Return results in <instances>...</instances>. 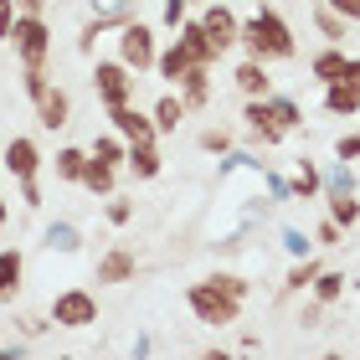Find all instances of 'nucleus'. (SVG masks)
Wrapping results in <instances>:
<instances>
[{
    "label": "nucleus",
    "instance_id": "c9c22d12",
    "mask_svg": "<svg viewBox=\"0 0 360 360\" xmlns=\"http://www.w3.org/2000/svg\"><path fill=\"white\" fill-rule=\"evenodd\" d=\"M103 31H113V21H103V15H93V21L83 26V37H77V52H93V46H98V37H103Z\"/></svg>",
    "mask_w": 360,
    "mask_h": 360
},
{
    "label": "nucleus",
    "instance_id": "49530a36",
    "mask_svg": "<svg viewBox=\"0 0 360 360\" xmlns=\"http://www.w3.org/2000/svg\"><path fill=\"white\" fill-rule=\"evenodd\" d=\"M21 201H26V211H41V186L37 180H21Z\"/></svg>",
    "mask_w": 360,
    "mask_h": 360
},
{
    "label": "nucleus",
    "instance_id": "7c9ffc66",
    "mask_svg": "<svg viewBox=\"0 0 360 360\" xmlns=\"http://www.w3.org/2000/svg\"><path fill=\"white\" fill-rule=\"evenodd\" d=\"M330 201V217L340 221V232H350V226L360 221V201H355V191H345V195H324Z\"/></svg>",
    "mask_w": 360,
    "mask_h": 360
},
{
    "label": "nucleus",
    "instance_id": "bb28decb",
    "mask_svg": "<svg viewBox=\"0 0 360 360\" xmlns=\"http://www.w3.org/2000/svg\"><path fill=\"white\" fill-rule=\"evenodd\" d=\"M268 108H273V119L283 124V134H293V129L304 124V108H299V98H288V93H268Z\"/></svg>",
    "mask_w": 360,
    "mask_h": 360
},
{
    "label": "nucleus",
    "instance_id": "412c9836",
    "mask_svg": "<svg viewBox=\"0 0 360 360\" xmlns=\"http://www.w3.org/2000/svg\"><path fill=\"white\" fill-rule=\"evenodd\" d=\"M124 155H129V139L119 134V129L93 134V144H88V160H98V165H113V170H124Z\"/></svg>",
    "mask_w": 360,
    "mask_h": 360
},
{
    "label": "nucleus",
    "instance_id": "6e6552de",
    "mask_svg": "<svg viewBox=\"0 0 360 360\" xmlns=\"http://www.w3.org/2000/svg\"><path fill=\"white\" fill-rule=\"evenodd\" d=\"M108 129H119V134H124L129 144H155V139H160L155 119H150L144 108H134V103H119V108H108Z\"/></svg>",
    "mask_w": 360,
    "mask_h": 360
},
{
    "label": "nucleus",
    "instance_id": "39448f33",
    "mask_svg": "<svg viewBox=\"0 0 360 360\" xmlns=\"http://www.w3.org/2000/svg\"><path fill=\"white\" fill-rule=\"evenodd\" d=\"M119 57L129 62L134 72H155V57H160V41H155V31L144 26V21H129L119 26Z\"/></svg>",
    "mask_w": 360,
    "mask_h": 360
},
{
    "label": "nucleus",
    "instance_id": "a211bd4d",
    "mask_svg": "<svg viewBox=\"0 0 360 360\" xmlns=\"http://www.w3.org/2000/svg\"><path fill=\"white\" fill-rule=\"evenodd\" d=\"M175 31H180V37H175V41H180V46H186V52H191L195 62H217V57H221V52H217V46H211V37H206V31H201V15H186V21H180Z\"/></svg>",
    "mask_w": 360,
    "mask_h": 360
},
{
    "label": "nucleus",
    "instance_id": "c756f323",
    "mask_svg": "<svg viewBox=\"0 0 360 360\" xmlns=\"http://www.w3.org/2000/svg\"><path fill=\"white\" fill-rule=\"evenodd\" d=\"M309 288H314V299H319V304H335V299H345V273L319 268V278H314Z\"/></svg>",
    "mask_w": 360,
    "mask_h": 360
},
{
    "label": "nucleus",
    "instance_id": "4c0bfd02",
    "mask_svg": "<svg viewBox=\"0 0 360 360\" xmlns=\"http://www.w3.org/2000/svg\"><path fill=\"white\" fill-rule=\"evenodd\" d=\"M186 11H191V0H165V6H160V26L175 31L180 21H186Z\"/></svg>",
    "mask_w": 360,
    "mask_h": 360
},
{
    "label": "nucleus",
    "instance_id": "5701e85b",
    "mask_svg": "<svg viewBox=\"0 0 360 360\" xmlns=\"http://www.w3.org/2000/svg\"><path fill=\"white\" fill-rule=\"evenodd\" d=\"M314 31H319V37L330 41V46H345V37H350V21H345V15H340L335 6L314 0Z\"/></svg>",
    "mask_w": 360,
    "mask_h": 360
},
{
    "label": "nucleus",
    "instance_id": "37998d69",
    "mask_svg": "<svg viewBox=\"0 0 360 360\" xmlns=\"http://www.w3.org/2000/svg\"><path fill=\"white\" fill-rule=\"evenodd\" d=\"M335 155H340V160H360V129H355V134H345V139L335 144Z\"/></svg>",
    "mask_w": 360,
    "mask_h": 360
},
{
    "label": "nucleus",
    "instance_id": "7ed1b4c3",
    "mask_svg": "<svg viewBox=\"0 0 360 360\" xmlns=\"http://www.w3.org/2000/svg\"><path fill=\"white\" fill-rule=\"evenodd\" d=\"M11 46H15V57H21V68H46V57H52V26H46V15H21L15 11Z\"/></svg>",
    "mask_w": 360,
    "mask_h": 360
},
{
    "label": "nucleus",
    "instance_id": "393cba45",
    "mask_svg": "<svg viewBox=\"0 0 360 360\" xmlns=\"http://www.w3.org/2000/svg\"><path fill=\"white\" fill-rule=\"evenodd\" d=\"M41 242H46V252H77L83 248V226L77 221H52Z\"/></svg>",
    "mask_w": 360,
    "mask_h": 360
},
{
    "label": "nucleus",
    "instance_id": "58836bf2",
    "mask_svg": "<svg viewBox=\"0 0 360 360\" xmlns=\"http://www.w3.org/2000/svg\"><path fill=\"white\" fill-rule=\"evenodd\" d=\"M314 242H319V248H340V221L324 217V221L314 226Z\"/></svg>",
    "mask_w": 360,
    "mask_h": 360
},
{
    "label": "nucleus",
    "instance_id": "a19ab883",
    "mask_svg": "<svg viewBox=\"0 0 360 360\" xmlns=\"http://www.w3.org/2000/svg\"><path fill=\"white\" fill-rule=\"evenodd\" d=\"M263 180H268V195H273V201H293V186H288L283 175H273V170H263Z\"/></svg>",
    "mask_w": 360,
    "mask_h": 360
},
{
    "label": "nucleus",
    "instance_id": "9b49d317",
    "mask_svg": "<svg viewBox=\"0 0 360 360\" xmlns=\"http://www.w3.org/2000/svg\"><path fill=\"white\" fill-rule=\"evenodd\" d=\"M309 72L319 83H340V77H360V57H345L340 46H324V52L309 57Z\"/></svg>",
    "mask_w": 360,
    "mask_h": 360
},
{
    "label": "nucleus",
    "instance_id": "423d86ee",
    "mask_svg": "<svg viewBox=\"0 0 360 360\" xmlns=\"http://www.w3.org/2000/svg\"><path fill=\"white\" fill-rule=\"evenodd\" d=\"M52 324L57 330H88V324H98V299L88 288H62L52 299Z\"/></svg>",
    "mask_w": 360,
    "mask_h": 360
},
{
    "label": "nucleus",
    "instance_id": "09e8293b",
    "mask_svg": "<svg viewBox=\"0 0 360 360\" xmlns=\"http://www.w3.org/2000/svg\"><path fill=\"white\" fill-rule=\"evenodd\" d=\"M46 324H52V319H21V330H26L31 340H37V335H46Z\"/></svg>",
    "mask_w": 360,
    "mask_h": 360
},
{
    "label": "nucleus",
    "instance_id": "9d476101",
    "mask_svg": "<svg viewBox=\"0 0 360 360\" xmlns=\"http://www.w3.org/2000/svg\"><path fill=\"white\" fill-rule=\"evenodd\" d=\"M0 165H6L15 180H37V175H41V150H37V139H31V134H15L6 150H0Z\"/></svg>",
    "mask_w": 360,
    "mask_h": 360
},
{
    "label": "nucleus",
    "instance_id": "ea45409f",
    "mask_svg": "<svg viewBox=\"0 0 360 360\" xmlns=\"http://www.w3.org/2000/svg\"><path fill=\"white\" fill-rule=\"evenodd\" d=\"M46 83H52V77H46V68H26V72H21V88H26V98H37Z\"/></svg>",
    "mask_w": 360,
    "mask_h": 360
},
{
    "label": "nucleus",
    "instance_id": "8fccbe9b",
    "mask_svg": "<svg viewBox=\"0 0 360 360\" xmlns=\"http://www.w3.org/2000/svg\"><path fill=\"white\" fill-rule=\"evenodd\" d=\"M6 217H11V211H6V195H0V226H6Z\"/></svg>",
    "mask_w": 360,
    "mask_h": 360
},
{
    "label": "nucleus",
    "instance_id": "ddd939ff",
    "mask_svg": "<svg viewBox=\"0 0 360 360\" xmlns=\"http://www.w3.org/2000/svg\"><path fill=\"white\" fill-rule=\"evenodd\" d=\"M134 273H139V252H134V248H124V242L98 257V283H129Z\"/></svg>",
    "mask_w": 360,
    "mask_h": 360
},
{
    "label": "nucleus",
    "instance_id": "79ce46f5",
    "mask_svg": "<svg viewBox=\"0 0 360 360\" xmlns=\"http://www.w3.org/2000/svg\"><path fill=\"white\" fill-rule=\"evenodd\" d=\"M324 309H330V304H304V314H299V324H304V330H319V324H324Z\"/></svg>",
    "mask_w": 360,
    "mask_h": 360
},
{
    "label": "nucleus",
    "instance_id": "4468645a",
    "mask_svg": "<svg viewBox=\"0 0 360 360\" xmlns=\"http://www.w3.org/2000/svg\"><path fill=\"white\" fill-rule=\"evenodd\" d=\"M324 113H335V119H350V113H360V77L324 83Z\"/></svg>",
    "mask_w": 360,
    "mask_h": 360
},
{
    "label": "nucleus",
    "instance_id": "f8f14e48",
    "mask_svg": "<svg viewBox=\"0 0 360 360\" xmlns=\"http://www.w3.org/2000/svg\"><path fill=\"white\" fill-rule=\"evenodd\" d=\"M242 119H248V134L257 144H283V124L273 119L268 98H248V108H242Z\"/></svg>",
    "mask_w": 360,
    "mask_h": 360
},
{
    "label": "nucleus",
    "instance_id": "72a5a7b5",
    "mask_svg": "<svg viewBox=\"0 0 360 360\" xmlns=\"http://www.w3.org/2000/svg\"><path fill=\"white\" fill-rule=\"evenodd\" d=\"M309 248H314V237H309V232L283 226V252H288V257H309Z\"/></svg>",
    "mask_w": 360,
    "mask_h": 360
},
{
    "label": "nucleus",
    "instance_id": "0eeeda50",
    "mask_svg": "<svg viewBox=\"0 0 360 360\" xmlns=\"http://www.w3.org/2000/svg\"><path fill=\"white\" fill-rule=\"evenodd\" d=\"M201 31L211 37V46H217V52H232L242 21H237L232 6H221V0H206V6H201Z\"/></svg>",
    "mask_w": 360,
    "mask_h": 360
},
{
    "label": "nucleus",
    "instance_id": "c85d7f7f",
    "mask_svg": "<svg viewBox=\"0 0 360 360\" xmlns=\"http://www.w3.org/2000/svg\"><path fill=\"white\" fill-rule=\"evenodd\" d=\"M83 186H88L93 195H103V201H108V195H113V186H119V170H113V165H98V160H88Z\"/></svg>",
    "mask_w": 360,
    "mask_h": 360
},
{
    "label": "nucleus",
    "instance_id": "f257e3e1",
    "mask_svg": "<svg viewBox=\"0 0 360 360\" xmlns=\"http://www.w3.org/2000/svg\"><path fill=\"white\" fill-rule=\"evenodd\" d=\"M248 293H252V283H248L242 273H211V278H201V283L186 288V304H191V314L201 319V324H211V330H226V324L242 319Z\"/></svg>",
    "mask_w": 360,
    "mask_h": 360
},
{
    "label": "nucleus",
    "instance_id": "f3484780",
    "mask_svg": "<svg viewBox=\"0 0 360 360\" xmlns=\"http://www.w3.org/2000/svg\"><path fill=\"white\" fill-rule=\"evenodd\" d=\"M21 278H26V257H21V248H0V304H15V293H21Z\"/></svg>",
    "mask_w": 360,
    "mask_h": 360
},
{
    "label": "nucleus",
    "instance_id": "cd10ccee",
    "mask_svg": "<svg viewBox=\"0 0 360 360\" xmlns=\"http://www.w3.org/2000/svg\"><path fill=\"white\" fill-rule=\"evenodd\" d=\"M319 257H293V268H288V278H283V293H304L309 283L319 278Z\"/></svg>",
    "mask_w": 360,
    "mask_h": 360
},
{
    "label": "nucleus",
    "instance_id": "20e7f679",
    "mask_svg": "<svg viewBox=\"0 0 360 360\" xmlns=\"http://www.w3.org/2000/svg\"><path fill=\"white\" fill-rule=\"evenodd\" d=\"M93 93L103 108H119V103H134V68L124 57H98L93 62Z\"/></svg>",
    "mask_w": 360,
    "mask_h": 360
},
{
    "label": "nucleus",
    "instance_id": "e433bc0d",
    "mask_svg": "<svg viewBox=\"0 0 360 360\" xmlns=\"http://www.w3.org/2000/svg\"><path fill=\"white\" fill-rule=\"evenodd\" d=\"M103 217L113 226H124V221H134V201H124V195H108V206H103Z\"/></svg>",
    "mask_w": 360,
    "mask_h": 360
},
{
    "label": "nucleus",
    "instance_id": "2eb2a0df",
    "mask_svg": "<svg viewBox=\"0 0 360 360\" xmlns=\"http://www.w3.org/2000/svg\"><path fill=\"white\" fill-rule=\"evenodd\" d=\"M232 88H237L242 98H268V93H273L268 62H257V57H248V62H242V68L232 72Z\"/></svg>",
    "mask_w": 360,
    "mask_h": 360
},
{
    "label": "nucleus",
    "instance_id": "aec40b11",
    "mask_svg": "<svg viewBox=\"0 0 360 360\" xmlns=\"http://www.w3.org/2000/svg\"><path fill=\"white\" fill-rule=\"evenodd\" d=\"M191 68H195V57H191L180 41H170L165 52L155 57V72H160V83H170V88H180V77H186Z\"/></svg>",
    "mask_w": 360,
    "mask_h": 360
},
{
    "label": "nucleus",
    "instance_id": "473e14b6",
    "mask_svg": "<svg viewBox=\"0 0 360 360\" xmlns=\"http://www.w3.org/2000/svg\"><path fill=\"white\" fill-rule=\"evenodd\" d=\"M88 6H93V15H103V21L124 26L129 15H134V6H139V0H88Z\"/></svg>",
    "mask_w": 360,
    "mask_h": 360
},
{
    "label": "nucleus",
    "instance_id": "a18cd8bd",
    "mask_svg": "<svg viewBox=\"0 0 360 360\" xmlns=\"http://www.w3.org/2000/svg\"><path fill=\"white\" fill-rule=\"evenodd\" d=\"M324 6H335V11L345 15L350 26H360V0H324Z\"/></svg>",
    "mask_w": 360,
    "mask_h": 360
},
{
    "label": "nucleus",
    "instance_id": "a878e982",
    "mask_svg": "<svg viewBox=\"0 0 360 360\" xmlns=\"http://www.w3.org/2000/svg\"><path fill=\"white\" fill-rule=\"evenodd\" d=\"M52 165H57V180H72V186H83V170H88V150H77V144H62Z\"/></svg>",
    "mask_w": 360,
    "mask_h": 360
},
{
    "label": "nucleus",
    "instance_id": "de8ad7c7",
    "mask_svg": "<svg viewBox=\"0 0 360 360\" xmlns=\"http://www.w3.org/2000/svg\"><path fill=\"white\" fill-rule=\"evenodd\" d=\"M15 11L21 15H46V0H15Z\"/></svg>",
    "mask_w": 360,
    "mask_h": 360
},
{
    "label": "nucleus",
    "instance_id": "603ef678",
    "mask_svg": "<svg viewBox=\"0 0 360 360\" xmlns=\"http://www.w3.org/2000/svg\"><path fill=\"white\" fill-rule=\"evenodd\" d=\"M191 6H206V0H191Z\"/></svg>",
    "mask_w": 360,
    "mask_h": 360
},
{
    "label": "nucleus",
    "instance_id": "2f4dec72",
    "mask_svg": "<svg viewBox=\"0 0 360 360\" xmlns=\"http://www.w3.org/2000/svg\"><path fill=\"white\" fill-rule=\"evenodd\" d=\"M345 191H355V170L345 160H335V165L324 170V195H345Z\"/></svg>",
    "mask_w": 360,
    "mask_h": 360
},
{
    "label": "nucleus",
    "instance_id": "b1692460",
    "mask_svg": "<svg viewBox=\"0 0 360 360\" xmlns=\"http://www.w3.org/2000/svg\"><path fill=\"white\" fill-rule=\"evenodd\" d=\"M293 201H314V195H324V170L314 165V160H299V170H293Z\"/></svg>",
    "mask_w": 360,
    "mask_h": 360
},
{
    "label": "nucleus",
    "instance_id": "f704fd0d",
    "mask_svg": "<svg viewBox=\"0 0 360 360\" xmlns=\"http://www.w3.org/2000/svg\"><path fill=\"white\" fill-rule=\"evenodd\" d=\"M195 144H201L206 155H226V150H232V134H226V129H201Z\"/></svg>",
    "mask_w": 360,
    "mask_h": 360
},
{
    "label": "nucleus",
    "instance_id": "4be33fe9",
    "mask_svg": "<svg viewBox=\"0 0 360 360\" xmlns=\"http://www.w3.org/2000/svg\"><path fill=\"white\" fill-rule=\"evenodd\" d=\"M124 170L134 175V180H155L160 170H165V160H160V150H155V144H129Z\"/></svg>",
    "mask_w": 360,
    "mask_h": 360
},
{
    "label": "nucleus",
    "instance_id": "6ab92c4d",
    "mask_svg": "<svg viewBox=\"0 0 360 360\" xmlns=\"http://www.w3.org/2000/svg\"><path fill=\"white\" fill-rule=\"evenodd\" d=\"M150 119H155L160 134H180V124L191 119V108L180 103V93H160V98H155V108H150Z\"/></svg>",
    "mask_w": 360,
    "mask_h": 360
},
{
    "label": "nucleus",
    "instance_id": "c03bdc74",
    "mask_svg": "<svg viewBox=\"0 0 360 360\" xmlns=\"http://www.w3.org/2000/svg\"><path fill=\"white\" fill-rule=\"evenodd\" d=\"M11 26H15V0H0V41H11Z\"/></svg>",
    "mask_w": 360,
    "mask_h": 360
},
{
    "label": "nucleus",
    "instance_id": "3c124183",
    "mask_svg": "<svg viewBox=\"0 0 360 360\" xmlns=\"http://www.w3.org/2000/svg\"><path fill=\"white\" fill-rule=\"evenodd\" d=\"M350 288H355V293H360V273H355V278H350Z\"/></svg>",
    "mask_w": 360,
    "mask_h": 360
},
{
    "label": "nucleus",
    "instance_id": "f03ea898",
    "mask_svg": "<svg viewBox=\"0 0 360 360\" xmlns=\"http://www.w3.org/2000/svg\"><path fill=\"white\" fill-rule=\"evenodd\" d=\"M237 46H248V57H257V62H293V57H299L293 26H288L273 6H257V15H248V21H242Z\"/></svg>",
    "mask_w": 360,
    "mask_h": 360
},
{
    "label": "nucleus",
    "instance_id": "dca6fc26",
    "mask_svg": "<svg viewBox=\"0 0 360 360\" xmlns=\"http://www.w3.org/2000/svg\"><path fill=\"white\" fill-rule=\"evenodd\" d=\"M180 103H186L191 113L211 103V62H195V68L180 77Z\"/></svg>",
    "mask_w": 360,
    "mask_h": 360
},
{
    "label": "nucleus",
    "instance_id": "1a4fd4ad",
    "mask_svg": "<svg viewBox=\"0 0 360 360\" xmlns=\"http://www.w3.org/2000/svg\"><path fill=\"white\" fill-rule=\"evenodd\" d=\"M31 103H37V124H41V129H52V134L72 124V98H68V88L46 83L37 98H31Z\"/></svg>",
    "mask_w": 360,
    "mask_h": 360
}]
</instances>
